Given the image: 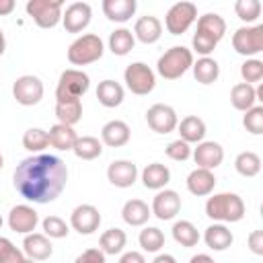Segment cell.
<instances>
[{"mask_svg": "<svg viewBox=\"0 0 263 263\" xmlns=\"http://www.w3.org/2000/svg\"><path fill=\"white\" fill-rule=\"evenodd\" d=\"M171 181V171L166 164L162 162H152L142 171V183L146 189H154L160 191L166 187V183Z\"/></svg>", "mask_w": 263, "mask_h": 263, "instance_id": "obj_26", "label": "cell"}, {"mask_svg": "<svg viewBox=\"0 0 263 263\" xmlns=\"http://www.w3.org/2000/svg\"><path fill=\"white\" fill-rule=\"evenodd\" d=\"M197 18V6L193 2H177L173 4L168 10H166V16H164V25H166V31L171 35H181L185 33Z\"/></svg>", "mask_w": 263, "mask_h": 263, "instance_id": "obj_9", "label": "cell"}, {"mask_svg": "<svg viewBox=\"0 0 263 263\" xmlns=\"http://www.w3.org/2000/svg\"><path fill=\"white\" fill-rule=\"evenodd\" d=\"M138 242L140 247L146 251V253H158L162 247H164V234L160 228L156 226H146L140 236H138Z\"/></svg>", "mask_w": 263, "mask_h": 263, "instance_id": "obj_38", "label": "cell"}, {"mask_svg": "<svg viewBox=\"0 0 263 263\" xmlns=\"http://www.w3.org/2000/svg\"><path fill=\"white\" fill-rule=\"evenodd\" d=\"M249 249L255 255H263V230H253L249 234Z\"/></svg>", "mask_w": 263, "mask_h": 263, "instance_id": "obj_47", "label": "cell"}, {"mask_svg": "<svg viewBox=\"0 0 263 263\" xmlns=\"http://www.w3.org/2000/svg\"><path fill=\"white\" fill-rule=\"evenodd\" d=\"M242 125H245V129L251 132L253 136L263 134V107H261V105H255V107H251L249 111H245Z\"/></svg>", "mask_w": 263, "mask_h": 263, "instance_id": "obj_42", "label": "cell"}, {"mask_svg": "<svg viewBox=\"0 0 263 263\" xmlns=\"http://www.w3.org/2000/svg\"><path fill=\"white\" fill-rule=\"evenodd\" d=\"M72 152L80 160H95V158H99L103 154V142L99 138H95V136H82V138L78 136Z\"/></svg>", "mask_w": 263, "mask_h": 263, "instance_id": "obj_34", "label": "cell"}, {"mask_svg": "<svg viewBox=\"0 0 263 263\" xmlns=\"http://www.w3.org/2000/svg\"><path fill=\"white\" fill-rule=\"evenodd\" d=\"M240 76L247 84L253 82H261L263 80V62L257 58H249L242 66H240Z\"/></svg>", "mask_w": 263, "mask_h": 263, "instance_id": "obj_43", "label": "cell"}, {"mask_svg": "<svg viewBox=\"0 0 263 263\" xmlns=\"http://www.w3.org/2000/svg\"><path fill=\"white\" fill-rule=\"evenodd\" d=\"M107 179L115 187H121V189L132 187L136 183V179H138V166L132 160H123V158L121 160H113L109 164V168H107Z\"/></svg>", "mask_w": 263, "mask_h": 263, "instance_id": "obj_18", "label": "cell"}, {"mask_svg": "<svg viewBox=\"0 0 263 263\" xmlns=\"http://www.w3.org/2000/svg\"><path fill=\"white\" fill-rule=\"evenodd\" d=\"M150 216H152V212H150L148 203L142 199H129L121 208V218L129 226H144Z\"/></svg>", "mask_w": 263, "mask_h": 263, "instance_id": "obj_27", "label": "cell"}, {"mask_svg": "<svg viewBox=\"0 0 263 263\" xmlns=\"http://www.w3.org/2000/svg\"><path fill=\"white\" fill-rule=\"evenodd\" d=\"M90 86V78L82 70H64L60 74L58 86H55V101H74L80 99Z\"/></svg>", "mask_w": 263, "mask_h": 263, "instance_id": "obj_6", "label": "cell"}, {"mask_svg": "<svg viewBox=\"0 0 263 263\" xmlns=\"http://www.w3.org/2000/svg\"><path fill=\"white\" fill-rule=\"evenodd\" d=\"M162 35V23L152 16V14H146V16H140L134 25V37L146 45L150 43H156Z\"/></svg>", "mask_w": 263, "mask_h": 263, "instance_id": "obj_21", "label": "cell"}, {"mask_svg": "<svg viewBox=\"0 0 263 263\" xmlns=\"http://www.w3.org/2000/svg\"><path fill=\"white\" fill-rule=\"evenodd\" d=\"M125 242H127V234L121 228H109V230H105L101 234V238H99V245L101 247L99 249L105 255H119L123 251Z\"/></svg>", "mask_w": 263, "mask_h": 263, "instance_id": "obj_33", "label": "cell"}, {"mask_svg": "<svg viewBox=\"0 0 263 263\" xmlns=\"http://www.w3.org/2000/svg\"><path fill=\"white\" fill-rule=\"evenodd\" d=\"M2 224H4V220H2V216H0V228H2Z\"/></svg>", "mask_w": 263, "mask_h": 263, "instance_id": "obj_55", "label": "cell"}, {"mask_svg": "<svg viewBox=\"0 0 263 263\" xmlns=\"http://www.w3.org/2000/svg\"><path fill=\"white\" fill-rule=\"evenodd\" d=\"M4 166V158H2V154H0V168Z\"/></svg>", "mask_w": 263, "mask_h": 263, "instance_id": "obj_53", "label": "cell"}, {"mask_svg": "<svg viewBox=\"0 0 263 263\" xmlns=\"http://www.w3.org/2000/svg\"><path fill=\"white\" fill-rule=\"evenodd\" d=\"M146 121H148L152 132H156V134H171L173 129H177L179 117H177V111L171 105L156 103V105H152L146 111Z\"/></svg>", "mask_w": 263, "mask_h": 263, "instance_id": "obj_12", "label": "cell"}, {"mask_svg": "<svg viewBox=\"0 0 263 263\" xmlns=\"http://www.w3.org/2000/svg\"><path fill=\"white\" fill-rule=\"evenodd\" d=\"M234 168L238 175L242 177H255L261 173V156L257 152H251V150H245L236 156L234 160Z\"/></svg>", "mask_w": 263, "mask_h": 263, "instance_id": "obj_36", "label": "cell"}, {"mask_svg": "<svg viewBox=\"0 0 263 263\" xmlns=\"http://www.w3.org/2000/svg\"><path fill=\"white\" fill-rule=\"evenodd\" d=\"M129 125L121 119H111L103 125L101 129V142L105 146H111V148H119V146H125L129 142Z\"/></svg>", "mask_w": 263, "mask_h": 263, "instance_id": "obj_20", "label": "cell"}, {"mask_svg": "<svg viewBox=\"0 0 263 263\" xmlns=\"http://www.w3.org/2000/svg\"><path fill=\"white\" fill-rule=\"evenodd\" d=\"M152 263H177V259H175L173 255H168V253H160V255L154 257Z\"/></svg>", "mask_w": 263, "mask_h": 263, "instance_id": "obj_51", "label": "cell"}, {"mask_svg": "<svg viewBox=\"0 0 263 263\" xmlns=\"http://www.w3.org/2000/svg\"><path fill=\"white\" fill-rule=\"evenodd\" d=\"M191 156H193L197 168L214 171L224 160V148L218 142H199L197 148L191 150Z\"/></svg>", "mask_w": 263, "mask_h": 263, "instance_id": "obj_16", "label": "cell"}, {"mask_svg": "<svg viewBox=\"0 0 263 263\" xmlns=\"http://www.w3.org/2000/svg\"><path fill=\"white\" fill-rule=\"evenodd\" d=\"M70 226L78 232V234H92L95 230H99L101 226V214L95 205L90 203H82L76 205L70 214Z\"/></svg>", "mask_w": 263, "mask_h": 263, "instance_id": "obj_13", "label": "cell"}, {"mask_svg": "<svg viewBox=\"0 0 263 263\" xmlns=\"http://www.w3.org/2000/svg\"><path fill=\"white\" fill-rule=\"evenodd\" d=\"M173 238L181 247H195L199 242V232L189 220H179L173 224Z\"/></svg>", "mask_w": 263, "mask_h": 263, "instance_id": "obj_37", "label": "cell"}, {"mask_svg": "<svg viewBox=\"0 0 263 263\" xmlns=\"http://www.w3.org/2000/svg\"><path fill=\"white\" fill-rule=\"evenodd\" d=\"M55 117L58 123L74 127L82 117V103L80 99L74 101H55Z\"/></svg>", "mask_w": 263, "mask_h": 263, "instance_id": "obj_29", "label": "cell"}, {"mask_svg": "<svg viewBox=\"0 0 263 263\" xmlns=\"http://www.w3.org/2000/svg\"><path fill=\"white\" fill-rule=\"evenodd\" d=\"M232 47L236 53L247 55V58L263 51V25L236 29L232 35Z\"/></svg>", "mask_w": 263, "mask_h": 263, "instance_id": "obj_10", "label": "cell"}, {"mask_svg": "<svg viewBox=\"0 0 263 263\" xmlns=\"http://www.w3.org/2000/svg\"><path fill=\"white\" fill-rule=\"evenodd\" d=\"M205 216L224 224V222H240L245 218V201L240 195L224 191L208 197L205 201Z\"/></svg>", "mask_w": 263, "mask_h": 263, "instance_id": "obj_3", "label": "cell"}, {"mask_svg": "<svg viewBox=\"0 0 263 263\" xmlns=\"http://www.w3.org/2000/svg\"><path fill=\"white\" fill-rule=\"evenodd\" d=\"M224 33H226V21L220 14L208 12V14L199 16L197 18V31H195V35L191 39L193 49L201 58H208L214 51V47L220 43Z\"/></svg>", "mask_w": 263, "mask_h": 263, "instance_id": "obj_2", "label": "cell"}, {"mask_svg": "<svg viewBox=\"0 0 263 263\" xmlns=\"http://www.w3.org/2000/svg\"><path fill=\"white\" fill-rule=\"evenodd\" d=\"M74 263H105V253L101 249H86L74 259Z\"/></svg>", "mask_w": 263, "mask_h": 263, "instance_id": "obj_46", "label": "cell"}, {"mask_svg": "<svg viewBox=\"0 0 263 263\" xmlns=\"http://www.w3.org/2000/svg\"><path fill=\"white\" fill-rule=\"evenodd\" d=\"M181 210V195L173 189H160L154 199H152V216H156L158 220L166 222V220H173Z\"/></svg>", "mask_w": 263, "mask_h": 263, "instance_id": "obj_15", "label": "cell"}, {"mask_svg": "<svg viewBox=\"0 0 263 263\" xmlns=\"http://www.w3.org/2000/svg\"><path fill=\"white\" fill-rule=\"evenodd\" d=\"M166 156H168L171 160L183 162V160H187V158L191 156V146L179 138V140H175V142H171V144L166 146Z\"/></svg>", "mask_w": 263, "mask_h": 263, "instance_id": "obj_45", "label": "cell"}, {"mask_svg": "<svg viewBox=\"0 0 263 263\" xmlns=\"http://www.w3.org/2000/svg\"><path fill=\"white\" fill-rule=\"evenodd\" d=\"M39 224V214L27 205V203H21V205H14L8 214V226L10 230L14 232H21V234H31Z\"/></svg>", "mask_w": 263, "mask_h": 263, "instance_id": "obj_17", "label": "cell"}, {"mask_svg": "<svg viewBox=\"0 0 263 263\" xmlns=\"http://www.w3.org/2000/svg\"><path fill=\"white\" fill-rule=\"evenodd\" d=\"M189 263H216V261L210 255H205V253H197V255H193L189 259Z\"/></svg>", "mask_w": 263, "mask_h": 263, "instance_id": "obj_50", "label": "cell"}, {"mask_svg": "<svg viewBox=\"0 0 263 263\" xmlns=\"http://www.w3.org/2000/svg\"><path fill=\"white\" fill-rule=\"evenodd\" d=\"M123 80H125V86L134 95H148L156 86V76H154L152 68L148 64H144V62L129 64L125 68V72H123Z\"/></svg>", "mask_w": 263, "mask_h": 263, "instance_id": "obj_8", "label": "cell"}, {"mask_svg": "<svg viewBox=\"0 0 263 263\" xmlns=\"http://www.w3.org/2000/svg\"><path fill=\"white\" fill-rule=\"evenodd\" d=\"M14 0H0V16H6L14 10Z\"/></svg>", "mask_w": 263, "mask_h": 263, "instance_id": "obj_49", "label": "cell"}, {"mask_svg": "<svg viewBox=\"0 0 263 263\" xmlns=\"http://www.w3.org/2000/svg\"><path fill=\"white\" fill-rule=\"evenodd\" d=\"M136 45V37L129 29L121 27V29H115L111 35H109V49L111 53L115 55H127Z\"/></svg>", "mask_w": 263, "mask_h": 263, "instance_id": "obj_35", "label": "cell"}, {"mask_svg": "<svg viewBox=\"0 0 263 263\" xmlns=\"http://www.w3.org/2000/svg\"><path fill=\"white\" fill-rule=\"evenodd\" d=\"M105 45L103 39L95 33H84L76 37L68 47V62L74 66H86L103 58Z\"/></svg>", "mask_w": 263, "mask_h": 263, "instance_id": "obj_5", "label": "cell"}, {"mask_svg": "<svg viewBox=\"0 0 263 263\" xmlns=\"http://www.w3.org/2000/svg\"><path fill=\"white\" fill-rule=\"evenodd\" d=\"M14 189L29 201L49 203L60 197L68 181L66 162L53 154H33L16 164Z\"/></svg>", "mask_w": 263, "mask_h": 263, "instance_id": "obj_1", "label": "cell"}, {"mask_svg": "<svg viewBox=\"0 0 263 263\" xmlns=\"http://www.w3.org/2000/svg\"><path fill=\"white\" fill-rule=\"evenodd\" d=\"M123 97H125L123 86H121L119 82L111 80V78L99 82V86H97V99H99V103H101L103 107H107V109L119 107V105L123 103Z\"/></svg>", "mask_w": 263, "mask_h": 263, "instance_id": "obj_24", "label": "cell"}, {"mask_svg": "<svg viewBox=\"0 0 263 263\" xmlns=\"http://www.w3.org/2000/svg\"><path fill=\"white\" fill-rule=\"evenodd\" d=\"M138 8L136 0H103V12L109 21L115 23H125L134 16Z\"/></svg>", "mask_w": 263, "mask_h": 263, "instance_id": "obj_25", "label": "cell"}, {"mask_svg": "<svg viewBox=\"0 0 263 263\" xmlns=\"http://www.w3.org/2000/svg\"><path fill=\"white\" fill-rule=\"evenodd\" d=\"M203 240H205V245H208L212 251H226V249L232 245L234 236H232V232H230L228 226H224V224L218 222V224H212V226L205 228Z\"/></svg>", "mask_w": 263, "mask_h": 263, "instance_id": "obj_28", "label": "cell"}, {"mask_svg": "<svg viewBox=\"0 0 263 263\" xmlns=\"http://www.w3.org/2000/svg\"><path fill=\"white\" fill-rule=\"evenodd\" d=\"M47 136H49V144L53 148H58V150H72L74 144H76V140H78V134L74 132V127L62 125V123L51 125L49 132H47Z\"/></svg>", "mask_w": 263, "mask_h": 263, "instance_id": "obj_30", "label": "cell"}, {"mask_svg": "<svg viewBox=\"0 0 263 263\" xmlns=\"http://www.w3.org/2000/svg\"><path fill=\"white\" fill-rule=\"evenodd\" d=\"M62 8H64L62 0H29L25 4L27 14L41 29H53L62 21Z\"/></svg>", "mask_w": 263, "mask_h": 263, "instance_id": "obj_7", "label": "cell"}, {"mask_svg": "<svg viewBox=\"0 0 263 263\" xmlns=\"http://www.w3.org/2000/svg\"><path fill=\"white\" fill-rule=\"evenodd\" d=\"M119 263H146V259H144V255L138 253V251H127V253L121 255Z\"/></svg>", "mask_w": 263, "mask_h": 263, "instance_id": "obj_48", "label": "cell"}, {"mask_svg": "<svg viewBox=\"0 0 263 263\" xmlns=\"http://www.w3.org/2000/svg\"><path fill=\"white\" fill-rule=\"evenodd\" d=\"M261 2L259 0H238L236 4H234V12H236V16L240 18V21H245V23H253V21H257L259 16H261Z\"/></svg>", "mask_w": 263, "mask_h": 263, "instance_id": "obj_40", "label": "cell"}, {"mask_svg": "<svg viewBox=\"0 0 263 263\" xmlns=\"http://www.w3.org/2000/svg\"><path fill=\"white\" fill-rule=\"evenodd\" d=\"M23 146L29 152H41V150H45L49 146V136L41 127H29L23 134Z\"/></svg>", "mask_w": 263, "mask_h": 263, "instance_id": "obj_39", "label": "cell"}, {"mask_svg": "<svg viewBox=\"0 0 263 263\" xmlns=\"http://www.w3.org/2000/svg\"><path fill=\"white\" fill-rule=\"evenodd\" d=\"M230 103L234 109L238 111H249L251 107H255L257 103V95H255V86L247 84V82H238L232 86L230 90Z\"/></svg>", "mask_w": 263, "mask_h": 263, "instance_id": "obj_31", "label": "cell"}, {"mask_svg": "<svg viewBox=\"0 0 263 263\" xmlns=\"http://www.w3.org/2000/svg\"><path fill=\"white\" fill-rule=\"evenodd\" d=\"M193 76H195V80L199 82V84H212V82H216L218 80V76H220V66H218V62L214 60V58H199L197 62H193Z\"/></svg>", "mask_w": 263, "mask_h": 263, "instance_id": "obj_32", "label": "cell"}, {"mask_svg": "<svg viewBox=\"0 0 263 263\" xmlns=\"http://www.w3.org/2000/svg\"><path fill=\"white\" fill-rule=\"evenodd\" d=\"M4 49H6V39H4V33H2V29H0V55L4 53Z\"/></svg>", "mask_w": 263, "mask_h": 263, "instance_id": "obj_52", "label": "cell"}, {"mask_svg": "<svg viewBox=\"0 0 263 263\" xmlns=\"http://www.w3.org/2000/svg\"><path fill=\"white\" fill-rule=\"evenodd\" d=\"M41 226H43V234L47 238H66L68 232H70L68 224L60 216H47V218H43Z\"/></svg>", "mask_w": 263, "mask_h": 263, "instance_id": "obj_41", "label": "cell"}, {"mask_svg": "<svg viewBox=\"0 0 263 263\" xmlns=\"http://www.w3.org/2000/svg\"><path fill=\"white\" fill-rule=\"evenodd\" d=\"M92 16V8L88 2H72L62 12V23L68 33H80L88 27Z\"/></svg>", "mask_w": 263, "mask_h": 263, "instance_id": "obj_14", "label": "cell"}, {"mask_svg": "<svg viewBox=\"0 0 263 263\" xmlns=\"http://www.w3.org/2000/svg\"><path fill=\"white\" fill-rule=\"evenodd\" d=\"M179 136L183 142L187 144H199L205 138V123L203 119H199L197 115H187L177 123Z\"/></svg>", "mask_w": 263, "mask_h": 263, "instance_id": "obj_23", "label": "cell"}, {"mask_svg": "<svg viewBox=\"0 0 263 263\" xmlns=\"http://www.w3.org/2000/svg\"><path fill=\"white\" fill-rule=\"evenodd\" d=\"M23 263H35V261H31V259H25V261H23Z\"/></svg>", "mask_w": 263, "mask_h": 263, "instance_id": "obj_54", "label": "cell"}, {"mask_svg": "<svg viewBox=\"0 0 263 263\" xmlns=\"http://www.w3.org/2000/svg\"><path fill=\"white\" fill-rule=\"evenodd\" d=\"M12 97L16 99L18 105L33 107L43 99V82L33 74L18 76L12 84Z\"/></svg>", "mask_w": 263, "mask_h": 263, "instance_id": "obj_11", "label": "cell"}, {"mask_svg": "<svg viewBox=\"0 0 263 263\" xmlns=\"http://www.w3.org/2000/svg\"><path fill=\"white\" fill-rule=\"evenodd\" d=\"M25 253L12 245L6 236H0V263H23Z\"/></svg>", "mask_w": 263, "mask_h": 263, "instance_id": "obj_44", "label": "cell"}, {"mask_svg": "<svg viewBox=\"0 0 263 263\" xmlns=\"http://www.w3.org/2000/svg\"><path fill=\"white\" fill-rule=\"evenodd\" d=\"M23 253H25L27 259H31V261H45V259L51 257L53 247H51V240H49L45 234L31 232V234H27L25 240H23Z\"/></svg>", "mask_w": 263, "mask_h": 263, "instance_id": "obj_19", "label": "cell"}, {"mask_svg": "<svg viewBox=\"0 0 263 263\" xmlns=\"http://www.w3.org/2000/svg\"><path fill=\"white\" fill-rule=\"evenodd\" d=\"M193 66V53L191 49L183 47V45H173L171 49H166L156 64V70L162 78L166 80H177L181 78L189 68Z\"/></svg>", "mask_w": 263, "mask_h": 263, "instance_id": "obj_4", "label": "cell"}, {"mask_svg": "<svg viewBox=\"0 0 263 263\" xmlns=\"http://www.w3.org/2000/svg\"><path fill=\"white\" fill-rule=\"evenodd\" d=\"M214 187H216V177L208 168H193L187 177V189H189V193H193L197 197L210 195L214 191Z\"/></svg>", "mask_w": 263, "mask_h": 263, "instance_id": "obj_22", "label": "cell"}]
</instances>
